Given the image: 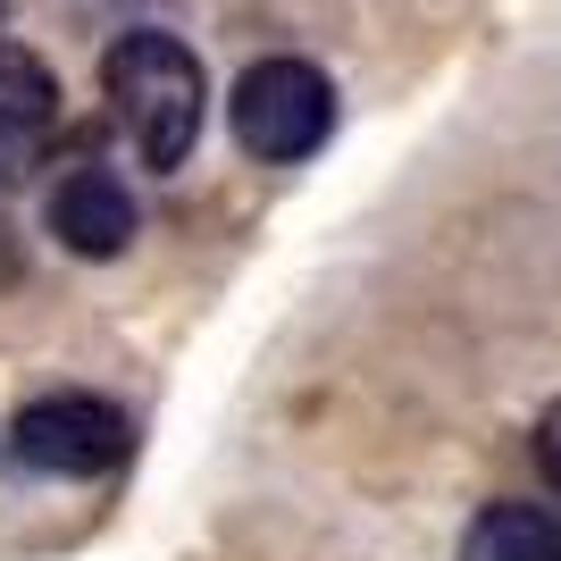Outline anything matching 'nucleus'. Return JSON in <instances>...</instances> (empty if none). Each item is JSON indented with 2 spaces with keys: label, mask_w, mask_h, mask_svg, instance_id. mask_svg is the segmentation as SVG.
<instances>
[{
  "label": "nucleus",
  "mask_w": 561,
  "mask_h": 561,
  "mask_svg": "<svg viewBox=\"0 0 561 561\" xmlns=\"http://www.w3.org/2000/svg\"><path fill=\"white\" fill-rule=\"evenodd\" d=\"M101 84H110V110L142 168H176L193 151V135H202V59L176 34H160V25L117 34L110 59H101Z\"/></svg>",
  "instance_id": "nucleus-1"
},
{
  "label": "nucleus",
  "mask_w": 561,
  "mask_h": 561,
  "mask_svg": "<svg viewBox=\"0 0 561 561\" xmlns=\"http://www.w3.org/2000/svg\"><path fill=\"white\" fill-rule=\"evenodd\" d=\"M335 126V84L310 59H260L234 84V135L260 160H310Z\"/></svg>",
  "instance_id": "nucleus-2"
},
{
  "label": "nucleus",
  "mask_w": 561,
  "mask_h": 561,
  "mask_svg": "<svg viewBox=\"0 0 561 561\" xmlns=\"http://www.w3.org/2000/svg\"><path fill=\"white\" fill-rule=\"evenodd\" d=\"M18 461L43 478H101L126 461V420L101 394H43L18 411Z\"/></svg>",
  "instance_id": "nucleus-3"
},
{
  "label": "nucleus",
  "mask_w": 561,
  "mask_h": 561,
  "mask_svg": "<svg viewBox=\"0 0 561 561\" xmlns=\"http://www.w3.org/2000/svg\"><path fill=\"white\" fill-rule=\"evenodd\" d=\"M50 135H59V84H50V68L34 50L0 43V185L34 176Z\"/></svg>",
  "instance_id": "nucleus-4"
},
{
  "label": "nucleus",
  "mask_w": 561,
  "mask_h": 561,
  "mask_svg": "<svg viewBox=\"0 0 561 561\" xmlns=\"http://www.w3.org/2000/svg\"><path fill=\"white\" fill-rule=\"evenodd\" d=\"M50 234L84 260L126 252V243H135V193L117 185L110 168H76V176H59V193H50Z\"/></svg>",
  "instance_id": "nucleus-5"
},
{
  "label": "nucleus",
  "mask_w": 561,
  "mask_h": 561,
  "mask_svg": "<svg viewBox=\"0 0 561 561\" xmlns=\"http://www.w3.org/2000/svg\"><path fill=\"white\" fill-rule=\"evenodd\" d=\"M461 561H561V512H545V503H494L469 528Z\"/></svg>",
  "instance_id": "nucleus-6"
},
{
  "label": "nucleus",
  "mask_w": 561,
  "mask_h": 561,
  "mask_svg": "<svg viewBox=\"0 0 561 561\" xmlns=\"http://www.w3.org/2000/svg\"><path fill=\"white\" fill-rule=\"evenodd\" d=\"M537 461H545V478H553V494H561V402L545 411V427H537Z\"/></svg>",
  "instance_id": "nucleus-7"
},
{
  "label": "nucleus",
  "mask_w": 561,
  "mask_h": 561,
  "mask_svg": "<svg viewBox=\"0 0 561 561\" xmlns=\"http://www.w3.org/2000/svg\"><path fill=\"white\" fill-rule=\"evenodd\" d=\"M0 9H9V0H0Z\"/></svg>",
  "instance_id": "nucleus-8"
}]
</instances>
